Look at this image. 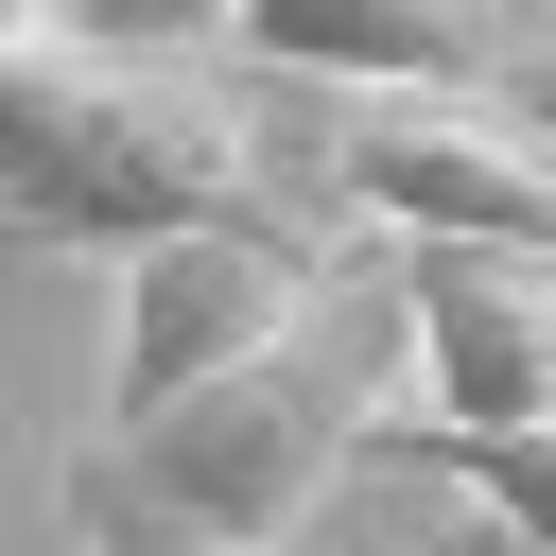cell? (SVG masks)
Instances as JSON below:
<instances>
[{
    "label": "cell",
    "mask_w": 556,
    "mask_h": 556,
    "mask_svg": "<svg viewBox=\"0 0 556 556\" xmlns=\"http://www.w3.org/2000/svg\"><path fill=\"white\" fill-rule=\"evenodd\" d=\"M174 226H295L278 156H261V104L208 52H122V35L0 52V243L139 261Z\"/></svg>",
    "instance_id": "cell-1"
},
{
    "label": "cell",
    "mask_w": 556,
    "mask_h": 556,
    "mask_svg": "<svg viewBox=\"0 0 556 556\" xmlns=\"http://www.w3.org/2000/svg\"><path fill=\"white\" fill-rule=\"evenodd\" d=\"M400 382H382V348L313 295L278 348H243L226 382H191L174 417H139V434H104L174 521H226V539H313V504H330V469L365 452V417H382Z\"/></svg>",
    "instance_id": "cell-2"
},
{
    "label": "cell",
    "mask_w": 556,
    "mask_h": 556,
    "mask_svg": "<svg viewBox=\"0 0 556 556\" xmlns=\"http://www.w3.org/2000/svg\"><path fill=\"white\" fill-rule=\"evenodd\" d=\"M330 208L382 243H539L556 261V139L504 87H330Z\"/></svg>",
    "instance_id": "cell-3"
},
{
    "label": "cell",
    "mask_w": 556,
    "mask_h": 556,
    "mask_svg": "<svg viewBox=\"0 0 556 556\" xmlns=\"http://www.w3.org/2000/svg\"><path fill=\"white\" fill-rule=\"evenodd\" d=\"M556 417V261L539 243H400V400L365 452L417 434H521Z\"/></svg>",
    "instance_id": "cell-4"
},
{
    "label": "cell",
    "mask_w": 556,
    "mask_h": 556,
    "mask_svg": "<svg viewBox=\"0 0 556 556\" xmlns=\"http://www.w3.org/2000/svg\"><path fill=\"white\" fill-rule=\"evenodd\" d=\"M313 295H330L313 226H174V243H139V261H122V330H104V434L174 417V400L226 382L243 348H278Z\"/></svg>",
    "instance_id": "cell-5"
},
{
    "label": "cell",
    "mask_w": 556,
    "mask_h": 556,
    "mask_svg": "<svg viewBox=\"0 0 556 556\" xmlns=\"http://www.w3.org/2000/svg\"><path fill=\"white\" fill-rule=\"evenodd\" d=\"M521 0H226V52L295 87H486Z\"/></svg>",
    "instance_id": "cell-6"
},
{
    "label": "cell",
    "mask_w": 556,
    "mask_h": 556,
    "mask_svg": "<svg viewBox=\"0 0 556 556\" xmlns=\"http://www.w3.org/2000/svg\"><path fill=\"white\" fill-rule=\"evenodd\" d=\"M52 504H70V556H295V539H226V521H174V504H156V486H139L104 434L52 469Z\"/></svg>",
    "instance_id": "cell-7"
},
{
    "label": "cell",
    "mask_w": 556,
    "mask_h": 556,
    "mask_svg": "<svg viewBox=\"0 0 556 556\" xmlns=\"http://www.w3.org/2000/svg\"><path fill=\"white\" fill-rule=\"evenodd\" d=\"M469 504H486V539L504 556H556V417H521V434H417Z\"/></svg>",
    "instance_id": "cell-8"
},
{
    "label": "cell",
    "mask_w": 556,
    "mask_h": 556,
    "mask_svg": "<svg viewBox=\"0 0 556 556\" xmlns=\"http://www.w3.org/2000/svg\"><path fill=\"white\" fill-rule=\"evenodd\" d=\"M70 35H122V52H226V0H70Z\"/></svg>",
    "instance_id": "cell-9"
},
{
    "label": "cell",
    "mask_w": 556,
    "mask_h": 556,
    "mask_svg": "<svg viewBox=\"0 0 556 556\" xmlns=\"http://www.w3.org/2000/svg\"><path fill=\"white\" fill-rule=\"evenodd\" d=\"M486 87H504V104L556 139V0H521V35H504V70H486Z\"/></svg>",
    "instance_id": "cell-10"
},
{
    "label": "cell",
    "mask_w": 556,
    "mask_h": 556,
    "mask_svg": "<svg viewBox=\"0 0 556 556\" xmlns=\"http://www.w3.org/2000/svg\"><path fill=\"white\" fill-rule=\"evenodd\" d=\"M35 35H70V0H0V52H35Z\"/></svg>",
    "instance_id": "cell-11"
}]
</instances>
